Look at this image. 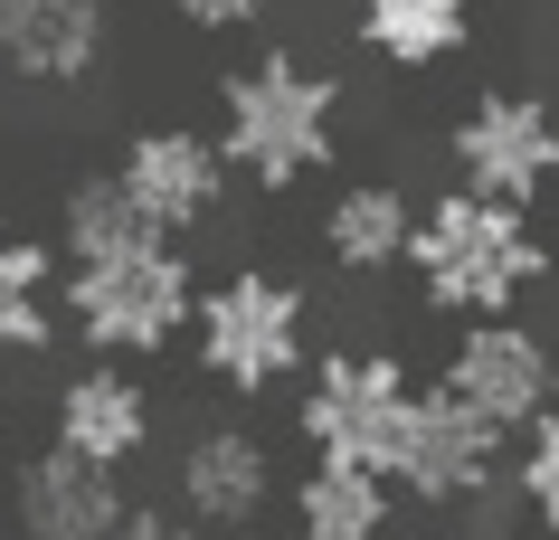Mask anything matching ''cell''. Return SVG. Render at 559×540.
Returning a JSON list of instances; mask_svg holds the SVG:
<instances>
[{"label": "cell", "mask_w": 559, "mask_h": 540, "mask_svg": "<svg viewBox=\"0 0 559 540\" xmlns=\"http://www.w3.org/2000/svg\"><path fill=\"white\" fill-rule=\"evenodd\" d=\"M133 238H171V228H152L133 209V190L123 180H86V190H67V256H115Z\"/></svg>", "instance_id": "ac0fdd59"}, {"label": "cell", "mask_w": 559, "mask_h": 540, "mask_svg": "<svg viewBox=\"0 0 559 540\" xmlns=\"http://www.w3.org/2000/svg\"><path fill=\"white\" fill-rule=\"evenodd\" d=\"M48 341V256L0 228V360Z\"/></svg>", "instance_id": "e0dca14e"}, {"label": "cell", "mask_w": 559, "mask_h": 540, "mask_svg": "<svg viewBox=\"0 0 559 540\" xmlns=\"http://www.w3.org/2000/svg\"><path fill=\"white\" fill-rule=\"evenodd\" d=\"M123 190H133V209L152 218V228H200L209 209H218V180H228V152L200 143V133H180V123H162V133H143V143L123 152Z\"/></svg>", "instance_id": "30bf717a"}, {"label": "cell", "mask_w": 559, "mask_h": 540, "mask_svg": "<svg viewBox=\"0 0 559 540\" xmlns=\"http://www.w3.org/2000/svg\"><path fill=\"white\" fill-rule=\"evenodd\" d=\"M58 446L95 455V465H133L152 446V398L123 370H76L58 389Z\"/></svg>", "instance_id": "7c38bea8"}, {"label": "cell", "mask_w": 559, "mask_h": 540, "mask_svg": "<svg viewBox=\"0 0 559 540\" xmlns=\"http://www.w3.org/2000/svg\"><path fill=\"white\" fill-rule=\"evenodd\" d=\"M408 266L427 285V303L445 313H502L540 275V247L522 228V200H493V190H445L437 209H417Z\"/></svg>", "instance_id": "6da1fadb"}, {"label": "cell", "mask_w": 559, "mask_h": 540, "mask_svg": "<svg viewBox=\"0 0 559 540\" xmlns=\"http://www.w3.org/2000/svg\"><path fill=\"white\" fill-rule=\"evenodd\" d=\"M180 20H200V29H237V20H257L265 0H171Z\"/></svg>", "instance_id": "ffe728a7"}, {"label": "cell", "mask_w": 559, "mask_h": 540, "mask_svg": "<svg viewBox=\"0 0 559 540\" xmlns=\"http://www.w3.org/2000/svg\"><path fill=\"white\" fill-rule=\"evenodd\" d=\"M408 408L417 389L370 351H342L313 370V389H304V436L323 455H352V465H380L399 475V455H408Z\"/></svg>", "instance_id": "5b68a950"}, {"label": "cell", "mask_w": 559, "mask_h": 540, "mask_svg": "<svg viewBox=\"0 0 559 540\" xmlns=\"http://www.w3.org/2000/svg\"><path fill=\"white\" fill-rule=\"evenodd\" d=\"M218 152L247 180H265V190L304 180L313 161H332V86L295 58H257L247 76H228V133H218Z\"/></svg>", "instance_id": "7a4b0ae2"}, {"label": "cell", "mask_w": 559, "mask_h": 540, "mask_svg": "<svg viewBox=\"0 0 559 540\" xmlns=\"http://www.w3.org/2000/svg\"><path fill=\"white\" fill-rule=\"evenodd\" d=\"M522 493H531L540 521H559V408L531 427V446H522Z\"/></svg>", "instance_id": "d6986e66"}, {"label": "cell", "mask_w": 559, "mask_h": 540, "mask_svg": "<svg viewBox=\"0 0 559 540\" xmlns=\"http://www.w3.org/2000/svg\"><path fill=\"white\" fill-rule=\"evenodd\" d=\"M200 370L228 380L237 398L304 370V295L275 275H228L218 295H200Z\"/></svg>", "instance_id": "277c9868"}, {"label": "cell", "mask_w": 559, "mask_h": 540, "mask_svg": "<svg viewBox=\"0 0 559 540\" xmlns=\"http://www.w3.org/2000/svg\"><path fill=\"white\" fill-rule=\"evenodd\" d=\"M389 483L380 465H352V455H313V475L295 483L304 540H380L389 531Z\"/></svg>", "instance_id": "4fadbf2b"}, {"label": "cell", "mask_w": 559, "mask_h": 540, "mask_svg": "<svg viewBox=\"0 0 559 540\" xmlns=\"http://www.w3.org/2000/svg\"><path fill=\"white\" fill-rule=\"evenodd\" d=\"M474 0H360V38L389 67H437L445 48H465Z\"/></svg>", "instance_id": "9a60e30c"}, {"label": "cell", "mask_w": 559, "mask_h": 540, "mask_svg": "<svg viewBox=\"0 0 559 540\" xmlns=\"http://www.w3.org/2000/svg\"><path fill=\"white\" fill-rule=\"evenodd\" d=\"M445 389L474 398L493 427H540V418H550V389H559V360H550L540 332L484 313V323L455 341V360H445Z\"/></svg>", "instance_id": "8992f818"}, {"label": "cell", "mask_w": 559, "mask_h": 540, "mask_svg": "<svg viewBox=\"0 0 559 540\" xmlns=\"http://www.w3.org/2000/svg\"><path fill=\"white\" fill-rule=\"evenodd\" d=\"M455 171H465V190L531 200V190L559 171V123H550V105H531V95H484V105L455 123Z\"/></svg>", "instance_id": "ba28073f"}, {"label": "cell", "mask_w": 559, "mask_h": 540, "mask_svg": "<svg viewBox=\"0 0 559 540\" xmlns=\"http://www.w3.org/2000/svg\"><path fill=\"white\" fill-rule=\"evenodd\" d=\"M502 436L512 427H493L474 398L455 389H427L408 408V455H399V483L408 493H427V503H455V493H484L502 465Z\"/></svg>", "instance_id": "52a82bcc"}, {"label": "cell", "mask_w": 559, "mask_h": 540, "mask_svg": "<svg viewBox=\"0 0 559 540\" xmlns=\"http://www.w3.org/2000/svg\"><path fill=\"white\" fill-rule=\"evenodd\" d=\"M67 303H76L86 341H105V351H162L180 323H200V285L162 238H133L115 256H76Z\"/></svg>", "instance_id": "3957f363"}, {"label": "cell", "mask_w": 559, "mask_h": 540, "mask_svg": "<svg viewBox=\"0 0 559 540\" xmlns=\"http://www.w3.org/2000/svg\"><path fill=\"white\" fill-rule=\"evenodd\" d=\"M323 238H332V256L342 266H389V256H408V238H417V209L389 190V180H370V190H342L332 200V218H323Z\"/></svg>", "instance_id": "2e32d148"}, {"label": "cell", "mask_w": 559, "mask_h": 540, "mask_svg": "<svg viewBox=\"0 0 559 540\" xmlns=\"http://www.w3.org/2000/svg\"><path fill=\"white\" fill-rule=\"evenodd\" d=\"M105 58V0H0V67L29 86H67Z\"/></svg>", "instance_id": "8fae6325"}, {"label": "cell", "mask_w": 559, "mask_h": 540, "mask_svg": "<svg viewBox=\"0 0 559 540\" xmlns=\"http://www.w3.org/2000/svg\"><path fill=\"white\" fill-rule=\"evenodd\" d=\"M180 503L200 521H257L265 503V446L247 427H209L200 446L180 455Z\"/></svg>", "instance_id": "5bb4252c"}, {"label": "cell", "mask_w": 559, "mask_h": 540, "mask_svg": "<svg viewBox=\"0 0 559 540\" xmlns=\"http://www.w3.org/2000/svg\"><path fill=\"white\" fill-rule=\"evenodd\" d=\"M115 540H190V521H162V512H123Z\"/></svg>", "instance_id": "44dd1931"}, {"label": "cell", "mask_w": 559, "mask_h": 540, "mask_svg": "<svg viewBox=\"0 0 559 540\" xmlns=\"http://www.w3.org/2000/svg\"><path fill=\"white\" fill-rule=\"evenodd\" d=\"M123 483L115 465H95V455L76 446H48L20 475V521H29V540H115L123 531Z\"/></svg>", "instance_id": "9c48e42d"}]
</instances>
